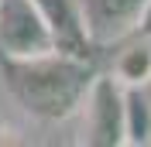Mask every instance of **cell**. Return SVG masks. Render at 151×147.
<instances>
[{
	"mask_svg": "<svg viewBox=\"0 0 151 147\" xmlns=\"http://www.w3.org/2000/svg\"><path fill=\"white\" fill-rule=\"evenodd\" d=\"M4 75L14 99L38 120H69L83 110L86 92L93 86V58L72 55H35V58H4Z\"/></svg>",
	"mask_w": 151,
	"mask_h": 147,
	"instance_id": "obj_1",
	"label": "cell"
},
{
	"mask_svg": "<svg viewBox=\"0 0 151 147\" xmlns=\"http://www.w3.org/2000/svg\"><path fill=\"white\" fill-rule=\"evenodd\" d=\"M0 51L4 58H35L55 51L35 0H0Z\"/></svg>",
	"mask_w": 151,
	"mask_h": 147,
	"instance_id": "obj_2",
	"label": "cell"
},
{
	"mask_svg": "<svg viewBox=\"0 0 151 147\" xmlns=\"http://www.w3.org/2000/svg\"><path fill=\"white\" fill-rule=\"evenodd\" d=\"M86 144L120 147L127 144V116H124V86L113 75H96L86 92Z\"/></svg>",
	"mask_w": 151,
	"mask_h": 147,
	"instance_id": "obj_3",
	"label": "cell"
},
{
	"mask_svg": "<svg viewBox=\"0 0 151 147\" xmlns=\"http://www.w3.org/2000/svg\"><path fill=\"white\" fill-rule=\"evenodd\" d=\"M48 31H52V45L58 55L72 58H93V34L86 28L83 4L79 0H35Z\"/></svg>",
	"mask_w": 151,
	"mask_h": 147,
	"instance_id": "obj_4",
	"label": "cell"
},
{
	"mask_svg": "<svg viewBox=\"0 0 151 147\" xmlns=\"http://www.w3.org/2000/svg\"><path fill=\"white\" fill-rule=\"evenodd\" d=\"M93 41H117L137 28L148 0H79Z\"/></svg>",
	"mask_w": 151,
	"mask_h": 147,
	"instance_id": "obj_5",
	"label": "cell"
},
{
	"mask_svg": "<svg viewBox=\"0 0 151 147\" xmlns=\"http://www.w3.org/2000/svg\"><path fill=\"white\" fill-rule=\"evenodd\" d=\"M124 116H127V144L151 140V106L141 96V86H124Z\"/></svg>",
	"mask_w": 151,
	"mask_h": 147,
	"instance_id": "obj_6",
	"label": "cell"
},
{
	"mask_svg": "<svg viewBox=\"0 0 151 147\" xmlns=\"http://www.w3.org/2000/svg\"><path fill=\"white\" fill-rule=\"evenodd\" d=\"M113 75L120 86H144L151 82V48L148 45H131L124 48L117 62H113Z\"/></svg>",
	"mask_w": 151,
	"mask_h": 147,
	"instance_id": "obj_7",
	"label": "cell"
},
{
	"mask_svg": "<svg viewBox=\"0 0 151 147\" xmlns=\"http://www.w3.org/2000/svg\"><path fill=\"white\" fill-rule=\"evenodd\" d=\"M134 34L151 38V0L144 4V10H141V17H137V28H134Z\"/></svg>",
	"mask_w": 151,
	"mask_h": 147,
	"instance_id": "obj_8",
	"label": "cell"
}]
</instances>
